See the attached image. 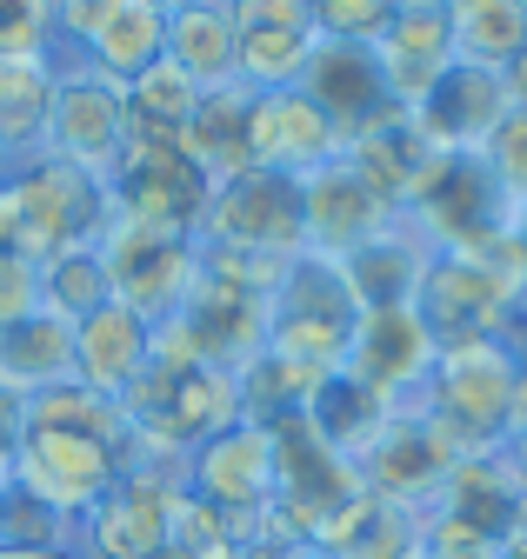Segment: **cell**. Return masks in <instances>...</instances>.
<instances>
[{
  "mask_svg": "<svg viewBox=\"0 0 527 559\" xmlns=\"http://www.w3.org/2000/svg\"><path fill=\"white\" fill-rule=\"evenodd\" d=\"M341 147H348V133L327 120L301 87L254 94V114H247V160H254L260 174L307 180L314 167H327Z\"/></svg>",
  "mask_w": 527,
  "mask_h": 559,
  "instance_id": "cell-17",
  "label": "cell"
},
{
  "mask_svg": "<svg viewBox=\"0 0 527 559\" xmlns=\"http://www.w3.org/2000/svg\"><path fill=\"white\" fill-rule=\"evenodd\" d=\"M201 240L208 253H234V260H260V266H288L307 253V221H301V180L288 174H234L221 187H208L201 206Z\"/></svg>",
  "mask_w": 527,
  "mask_h": 559,
  "instance_id": "cell-8",
  "label": "cell"
},
{
  "mask_svg": "<svg viewBox=\"0 0 527 559\" xmlns=\"http://www.w3.org/2000/svg\"><path fill=\"white\" fill-rule=\"evenodd\" d=\"M0 559H74V552H60V546H0Z\"/></svg>",
  "mask_w": 527,
  "mask_h": 559,
  "instance_id": "cell-45",
  "label": "cell"
},
{
  "mask_svg": "<svg viewBox=\"0 0 527 559\" xmlns=\"http://www.w3.org/2000/svg\"><path fill=\"white\" fill-rule=\"evenodd\" d=\"M8 493H14V479H0V526H8Z\"/></svg>",
  "mask_w": 527,
  "mask_h": 559,
  "instance_id": "cell-49",
  "label": "cell"
},
{
  "mask_svg": "<svg viewBox=\"0 0 527 559\" xmlns=\"http://www.w3.org/2000/svg\"><path fill=\"white\" fill-rule=\"evenodd\" d=\"M520 380V346L514 340H454L434 354L414 413L434 419L454 453H501L507 447V413Z\"/></svg>",
  "mask_w": 527,
  "mask_h": 559,
  "instance_id": "cell-4",
  "label": "cell"
},
{
  "mask_svg": "<svg viewBox=\"0 0 527 559\" xmlns=\"http://www.w3.org/2000/svg\"><path fill=\"white\" fill-rule=\"evenodd\" d=\"M74 380V326L54 320L47 307L0 326V386H14L21 400H40L54 386Z\"/></svg>",
  "mask_w": 527,
  "mask_h": 559,
  "instance_id": "cell-28",
  "label": "cell"
},
{
  "mask_svg": "<svg viewBox=\"0 0 527 559\" xmlns=\"http://www.w3.org/2000/svg\"><path fill=\"white\" fill-rule=\"evenodd\" d=\"M134 466H141V447L127 433L120 400L87 393L81 380L27 400V440L14 460V486L68 526L87 520Z\"/></svg>",
  "mask_w": 527,
  "mask_h": 559,
  "instance_id": "cell-1",
  "label": "cell"
},
{
  "mask_svg": "<svg viewBox=\"0 0 527 559\" xmlns=\"http://www.w3.org/2000/svg\"><path fill=\"white\" fill-rule=\"evenodd\" d=\"M514 247H520V260H527V206L514 214Z\"/></svg>",
  "mask_w": 527,
  "mask_h": 559,
  "instance_id": "cell-47",
  "label": "cell"
},
{
  "mask_svg": "<svg viewBox=\"0 0 527 559\" xmlns=\"http://www.w3.org/2000/svg\"><path fill=\"white\" fill-rule=\"evenodd\" d=\"M520 307H527V260H520L514 234L488 253H434L421 294H414V313L428 320V333L441 346H454V340H514Z\"/></svg>",
  "mask_w": 527,
  "mask_h": 559,
  "instance_id": "cell-6",
  "label": "cell"
},
{
  "mask_svg": "<svg viewBox=\"0 0 527 559\" xmlns=\"http://www.w3.org/2000/svg\"><path fill=\"white\" fill-rule=\"evenodd\" d=\"M408 221L428 234L434 253H488L514 234V206L481 154H447L428 193L408 206Z\"/></svg>",
  "mask_w": 527,
  "mask_h": 559,
  "instance_id": "cell-11",
  "label": "cell"
},
{
  "mask_svg": "<svg viewBox=\"0 0 527 559\" xmlns=\"http://www.w3.org/2000/svg\"><path fill=\"white\" fill-rule=\"evenodd\" d=\"M341 154L354 160V174L394 206V214H408V206L428 193V180L441 174V160H447L428 140V127L414 120V107H387L380 120H367L361 133H348Z\"/></svg>",
  "mask_w": 527,
  "mask_h": 559,
  "instance_id": "cell-19",
  "label": "cell"
},
{
  "mask_svg": "<svg viewBox=\"0 0 527 559\" xmlns=\"http://www.w3.org/2000/svg\"><path fill=\"white\" fill-rule=\"evenodd\" d=\"M454 460H460V453L441 440L434 419H421L414 406H401V413H394L387 427L367 440V453L354 460V473H361L367 493L408 507V513H428L434 493L447 486V473H454Z\"/></svg>",
  "mask_w": 527,
  "mask_h": 559,
  "instance_id": "cell-15",
  "label": "cell"
},
{
  "mask_svg": "<svg viewBox=\"0 0 527 559\" xmlns=\"http://www.w3.org/2000/svg\"><path fill=\"white\" fill-rule=\"evenodd\" d=\"M428 513L468 526V533H488V539H507L520 526V460L507 447L501 453H460Z\"/></svg>",
  "mask_w": 527,
  "mask_h": 559,
  "instance_id": "cell-22",
  "label": "cell"
},
{
  "mask_svg": "<svg viewBox=\"0 0 527 559\" xmlns=\"http://www.w3.org/2000/svg\"><path fill=\"white\" fill-rule=\"evenodd\" d=\"M154 8H180V0H154Z\"/></svg>",
  "mask_w": 527,
  "mask_h": 559,
  "instance_id": "cell-51",
  "label": "cell"
},
{
  "mask_svg": "<svg viewBox=\"0 0 527 559\" xmlns=\"http://www.w3.org/2000/svg\"><path fill=\"white\" fill-rule=\"evenodd\" d=\"M481 160H488V174L501 180L507 206L520 214V206H527V107H507V120H501V127L488 133Z\"/></svg>",
  "mask_w": 527,
  "mask_h": 559,
  "instance_id": "cell-37",
  "label": "cell"
},
{
  "mask_svg": "<svg viewBox=\"0 0 527 559\" xmlns=\"http://www.w3.org/2000/svg\"><path fill=\"white\" fill-rule=\"evenodd\" d=\"M507 81L501 67H481V60H454L447 74L434 81V94L414 107V120L428 127V140L441 154H481L488 133L507 120Z\"/></svg>",
  "mask_w": 527,
  "mask_h": 559,
  "instance_id": "cell-21",
  "label": "cell"
},
{
  "mask_svg": "<svg viewBox=\"0 0 527 559\" xmlns=\"http://www.w3.org/2000/svg\"><path fill=\"white\" fill-rule=\"evenodd\" d=\"M114 300V280H107V260H101V240L94 247H74V253H54L40 266V307L54 320L81 326L87 313H101Z\"/></svg>",
  "mask_w": 527,
  "mask_h": 559,
  "instance_id": "cell-34",
  "label": "cell"
},
{
  "mask_svg": "<svg viewBox=\"0 0 527 559\" xmlns=\"http://www.w3.org/2000/svg\"><path fill=\"white\" fill-rule=\"evenodd\" d=\"M501 81H507V100H514V107H527V40H520V53L501 67Z\"/></svg>",
  "mask_w": 527,
  "mask_h": 559,
  "instance_id": "cell-44",
  "label": "cell"
},
{
  "mask_svg": "<svg viewBox=\"0 0 527 559\" xmlns=\"http://www.w3.org/2000/svg\"><path fill=\"white\" fill-rule=\"evenodd\" d=\"M40 313V266L14 247H0V326Z\"/></svg>",
  "mask_w": 527,
  "mask_h": 559,
  "instance_id": "cell-39",
  "label": "cell"
},
{
  "mask_svg": "<svg viewBox=\"0 0 527 559\" xmlns=\"http://www.w3.org/2000/svg\"><path fill=\"white\" fill-rule=\"evenodd\" d=\"M454 27H460V60L507 67L527 40V0H454Z\"/></svg>",
  "mask_w": 527,
  "mask_h": 559,
  "instance_id": "cell-35",
  "label": "cell"
},
{
  "mask_svg": "<svg viewBox=\"0 0 527 559\" xmlns=\"http://www.w3.org/2000/svg\"><path fill=\"white\" fill-rule=\"evenodd\" d=\"M101 260H107V280H114V300L134 307L148 326H167V320L180 313L187 287H194V273H201V240L107 221Z\"/></svg>",
  "mask_w": 527,
  "mask_h": 559,
  "instance_id": "cell-12",
  "label": "cell"
},
{
  "mask_svg": "<svg viewBox=\"0 0 527 559\" xmlns=\"http://www.w3.org/2000/svg\"><path fill=\"white\" fill-rule=\"evenodd\" d=\"M234 60H241V40H234L227 0H180V8H167V67H180L201 94L234 81Z\"/></svg>",
  "mask_w": 527,
  "mask_h": 559,
  "instance_id": "cell-29",
  "label": "cell"
},
{
  "mask_svg": "<svg viewBox=\"0 0 527 559\" xmlns=\"http://www.w3.org/2000/svg\"><path fill=\"white\" fill-rule=\"evenodd\" d=\"M87 67H101L107 81H141L148 67L167 60V8H154V0H120V8L107 14V27L87 40V53H74Z\"/></svg>",
  "mask_w": 527,
  "mask_h": 559,
  "instance_id": "cell-31",
  "label": "cell"
},
{
  "mask_svg": "<svg viewBox=\"0 0 527 559\" xmlns=\"http://www.w3.org/2000/svg\"><path fill=\"white\" fill-rule=\"evenodd\" d=\"M107 221H114L107 180L54 160V154H34L0 174V247L27 253L34 266H47L54 253L94 247L107 234Z\"/></svg>",
  "mask_w": 527,
  "mask_h": 559,
  "instance_id": "cell-3",
  "label": "cell"
},
{
  "mask_svg": "<svg viewBox=\"0 0 527 559\" xmlns=\"http://www.w3.org/2000/svg\"><path fill=\"white\" fill-rule=\"evenodd\" d=\"M21 440H27V400L14 386H0V479H14Z\"/></svg>",
  "mask_w": 527,
  "mask_h": 559,
  "instance_id": "cell-42",
  "label": "cell"
},
{
  "mask_svg": "<svg viewBox=\"0 0 527 559\" xmlns=\"http://www.w3.org/2000/svg\"><path fill=\"white\" fill-rule=\"evenodd\" d=\"M414 559H421V552H414Z\"/></svg>",
  "mask_w": 527,
  "mask_h": 559,
  "instance_id": "cell-53",
  "label": "cell"
},
{
  "mask_svg": "<svg viewBox=\"0 0 527 559\" xmlns=\"http://www.w3.org/2000/svg\"><path fill=\"white\" fill-rule=\"evenodd\" d=\"M301 221H307V253L348 260V253H361V247L394 221V206L354 174L348 154H335L327 167H314V174L301 180Z\"/></svg>",
  "mask_w": 527,
  "mask_h": 559,
  "instance_id": "cell-20",
  "label": "cell"
},
{
  "mask_svg": "<svg viewBox=\"0 0 527 559\" xmlns=\"http://www.w3.org/2000/svg\"><path fill=\"white\" fill-rule=\"evenodd\" d=\"M148 354H154V326H148L134 307H120V300H107L101 313H87V320L74 326V380H81L87 393L120 400L127 386L141 380Z\"/></svg>",
  "mask_w": 527,
  "mask_h": 559,
  "instance_id": "cell-24",
  "label": "cell"
},
{
  "mask_svg": "<svg viewBox=\"0 0 527 559\" xmlns=\"http://www.w3.org/2000/svg\"><path fill=\"white\" fill-rule=\"evenodd\" d=\"M314 8V27L320 40H348V47H374L394 21V8L401 0H307Z\"/></svg>",
  "mask_w": 527,
  "mask_h": 559,
  "instance_id": "cell-36",
  "label": "cell"
},
{
  "mask_svg": "<svg viewBox=\"0 0 527 559\" xmlns=\"http://www.w3.org/2000/svg\"><path fill=\"white\" fill-rule=\"evenodd\" d=\"M428 260H434L428 234H421L408 214H394V221H387L361 253H348L341 266H348V287H354L361 307H414L421 280H428Z\"/></svg>",
  "mask_w": 527,
  "mask_h": 559,
  "instance_id": "cell-26",
  "label": "cell"
},
{
  "mask_svg": "<svg viewBox=\"0 0 527 559\" xmlns=\"http://www.w3.org/2000/svg\"><path fill=\"white\" fill-rule=\"evenodd\" d=\"M180 507V466H134L114 493L74 520V559H154Z\"/></svg>",
  "mask_w": 527,
  "mask_h": 559,
  "instance_id": "cell-14",
  "label": "cell"
},
{
  "mask_svg": "<svg viewBox=\"0 0 527 559\" xmlns=\"http://www.w3.org/2000/svg\"><path fill=\"white\" fill-rule=\"evenodd\" d=\"M54 87H60V53H0V154H8V167L47 147Z\"/></svg>",
  "mask_w": 527,
  "mask_h": 559,
  "instance_id": "cell-27",
  "label": "cell"
},
{
  "mask_svg": "<svg viewBox=\"0 0 527 559\" xmlns=\"http://www.w3.org/2000/svg\"><path fill=\"white\" fill-rule=\"evenodd\" d=\"M247 114H254V87H241V81L208 87L201 107H194V120L180 133V154L208 174V187H221V180H234V174L254 167L247 160Z\"/></svg>",
  "mask_w": 527,
  "mask_h": 559,
  "instance_id": "cell-30",
  "label": "cell"
},
{
  "mask_svg": "<svg viewBox=\"0 0 527 559\" xmlns=\"http://www.w3.org/2000/svg\"><path fill=\"white\" fill-rule=\"evenodd\" d=\"M201 107V87H194L180 67H148L141 81H127V120H134V140H161V147H180V133Z\"/></svg>",
  "mask_w": 527,
  "mask_h": 559,
  "instance_id": "cell-33",
  "label": "cell"
},
{
  "mask_svg": "<svg viewBox=\"0 0 527 559\" xmlns=\"http://www.w3.org/2000/svg\"><path fill=\"white\" fill-rule=\"evenodd\" d=\"M520 533H527V460H520Z\"/></svg>",
  "mask_w": 527,
  "mask_h": 559,
  "instance_id": "cell-48",
  "label": "cell"
},
{
  "mask_svg": "<svg viewBox=\"0 0 527 559\" xmlns=\"http://www.w3.org/2000/svg\"><path fill=\"white\" fill-rule=\"evenodd\" d=\"M0 53H60L54 0H0Z\"/></svg>",
  "mask_w": 527,
  "mask_h": 559,
  "instance_id": "cell-38",
  "label": "cell"
},
{
  "mask_svg": "<svg viewBox=\"0 0 527 559\" xmlns=\"http://www.w3.org/2000/svg\"><path fill=\"white\" fill-rule=\"evenodd\" d=\"M281 266H260V260H234V253H208L201 247V273L174 313V326L187 333V346L201 360L241 373L260 346H268V294H274Z\"/></svg>",
  "mask_w": 527,
  "mask_h": 559,
  "instance_id": "cell-7",
  "label": "cell"
},
{
  "mask_svg": "<svg viewBox=\"0 0 527 559\" xmlns=\"http://www.w3.org/2000/svg\"><path fill=\"white\" fill-rule=\"evenodd\" d=\"M180 486H187V500H201L208 513H221L241 533V559H260V526H268V507H274V433L268 427L234 419L201 453H187Z\"/></svg>",
  "mask_w": 527,
  "mask_h": 559,
  "instance_id": "cell-9",
  "label": "cell"
},
{
  "mask_svg": "<svg viewBox=\"0 0 527 559\" xmlns=\"http://www.w3.org/2000/svg\"><path fill=\"white\" fill-rule=\"evenodd\" d=\"M374 60L387 74L394 107H421L434 94V81L460 60V27H454V0H401L387 21V34L374 40Z\"/></svg>",
  "mask_w": 527,
  "mask_h": 559,
  "instance_id": "cell-16",
  "label": "cell"
},
{
  "mask_svg": "<svg viewBox=\"0 0 527 559\" xmlns=\"http://www.w3.org/2000/svg\"><path fill=\"white\" fill-rule=\"evenodd\" d=\"M301 94H307L327 120H335L341 133H361L367 120H380V114L394 107L374 47H348V40H320V47L307 53Z\"/></svg>",
  "mask_w": 527,
  "mask_h": 559,
  "instance_id": "cell-23",
  "label": "cell"
},
{
  "mask_svg": "<svg viewBox=\"0 0 527 559\" xmlns=\"http://www.w3.org/2000/svg\"><path fill=\"white\" fill-rule=\"evenodd\" d=\"M421 533H428V513H408V507H394V500L361 486V493L314 533L307 552H320V559H414Z\"/></svg>",
  "mask_w": 527,
  "mask_h": 559,
  "instance_id": "cell-25",
  "label": "cell"
},
{
  "mask_svg": "<svg viewBox=\"0 0 527 559\" xmlns=\"http://www.w3.org/2000/svg\"><path fill=\"white\" fill-rule=\"evenodd\" d=\"M107 206L127 227H154V234H201V206H208V174L194 167L180 147L161 140H134L127 160L107 180Z\"/></svg>",
  "mask_w": 527,
  "mask_h": 559,
  "instance_id": "cell-13",
  "label": "cell"
},
{
  "mask_svg": "<svg viewBox=\"0 0 527 559\" xmlns=\"http://www.w3.org/2000/svg\"><path fill=\"white\" fill-rule=\"evenodd\" d=\"M361 300L348 287V266L327 253H301L281 266L274 294H268V354L307 367V373H341L361 333Z\"/></svg>",
  "mask_w": 527,
  "mask_h": 559,
  "instance_id": "cell-5",
  "label": "cell"
},
{
  "mask_svg": "<svg viewBox=\"0 0 527 559\" xmlns=\"http://www.w3.org/2000/svg\"><path fill=\"white\" fill-rule=\"evenodd\" d=\"M507 453L527 460V346H520V380H514V413H507Z\"/></svg>",
  "mask_w": 527,
  "mask_h": 559,
  "instance_id": "cell-43",
  "label": "cell"
},
{
  "mask_svg": "<svg viewBox=\"0 0 527 559\" xmlns=\"http://www.w3.org/2000/svg\"><path fill=\"white\" fill-rule=\"evenodd\" d=\"M120 0H54V47L60 53H87V40L107 27Z\"/></svg>",
  "mask_w": 527,
  "mask_h": 559,
  "instance_id": "cell-40",
  "label": "cell"
},
{
  "mask_svg": "<svg viewBox=\"0 0 527 559\" xmlns=\"http://www.w3.org/2000/svg\"><path fill=\"white\" fill-rule=\"evenodd\" d=\"M394 413H401V406H387V400H380L374 386H361L354 373H327V380L314 386V400H307V427L354 466V460L367 453V440L387 427Z\"/></svg>",
  "mask_w": 527,
  "mask_h": 559,
  "instance_id": "cell-32",
  "label": "cell"
},
{
  "mask_svg": "<svg viewBox=\"0 0 527 559\" xmlns=\"http://www.w3.org/2000/svg\"><path fill=\"white\" fill-rule=\"evenodd\" d=\"M501 559H527V533H520V526H514V533L501 539Z\"/></svg>",
  "mask_w": 527,
  "mask_h": 559,
  "instance_id": "cell-46",
  "label": "cell"
},
{
  "mask_svg": "<svg viewBox=\"0 0 527 559\" xmlns=\"http://www.w3.org/2000/svg\"><path fill=\"white\" fill-rule=\"evenodd\" d=\"M120 413L141 447V466H187V453H201L214 433L241 419V386L227 367L194 354L187 333L167 320L154 326V354L141 380L120 393Z\"/></svg>",
  "mask_w": 527,
  "mask_h": 559,
  "instance_id": "cell-2",
  "label": "cell"
},
{
  "mask_svg": "<svg viewBox=\"0 0 527 559\" xmlns=\"http://www.w3.org/2000/svg\"><path fill=\"white\" fill-rule=\"evenodd\" d=\"M0 174H8V154H0Z\"/></svg>",
  "mask_w": 527,
  "mask_h": 559,
  "instance_id": "cell-52",
  "label": "cell"
},
{
  "mask_svg": "<svg viewBox=\"0 0 527 559\" xmlns=\"http://www.w3.org/2000/svg\"><path fill=\"white\" fill-rule=\"evenodd\" d=\"M421 559H501V539H488V533H468V526H454V520H434V513H428Z\"/></svg>",
  "mask_w": 527,
  "mask_h": 559,
  "instance_id": "cell-41",
  "label": "cell"
},
{
  "mask_svg": "<svg viewBox=\"0 0 527 559\" xmlns=\"http://www.w3.org/2000/svg\"><path fill=\"white\" fill-rule=\"evenodd\" d=\"M288 559H320V552H307V546H301V552H288Z\"/></svg>",
  "mask_w": 527,
  "mask_h": 559,
  "instance_id": "cell-50",
  "label": "cell"
},
{
  "mask_svg": "<svg viewBox=\"0 0 527 559\" xmlns=\"http://www.w3.org/2000/svg\"><path fill=\"white\" fill-rule=\"evenodd\" d=\"M134 147V120H127V87L107 81L101 67L60 53V87H54V114H47V147L54 160H68L94 180H114V167Z\"/></svg>",
  "mask_w": 527,
  "mask_h": 559,
  "instance_id": "cell-10",
  "label": "cell"
},
{
  "mask_svg": "<svg viewBox=\"0 0 527 559\" xmlns=\"http://www.w3.org/2000/svg\"><path fill=\"white\" fill-rule=\"evenodd\" d=\"M434 354H441V340L428 333V320L414 307H367L361 333H354V354H348L341 373H354L361 386H374L387 406H414Z\"/></svg>",
  "mask_w": 527,
  "mask_h": 559,
  "instance_id": "cell-18",
  "label": "cell"
}]
</instances>
